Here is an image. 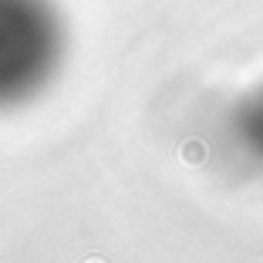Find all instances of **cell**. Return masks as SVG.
<instances>
[{
	"label": "cell",
	"instance_id": "1",
	"mask_svg": "<svg viewBox=\"0 0 263 263\" xmlns=\"http://www.w3.org/2000/svg\"><path fill=\"white\" fill-rule=\"evenodd\" d=\"M61 54L64 27L51 0H0V108L34 98Z\"/></svg>",
	"mask_w": 263,
	"mask_h": 263
},
{
	"label": "cell",
	"instance_id": "2",
	"mask_svg": "<svg viewBox=\"0 0 263 263\" xmlns=\"http://www.w3.org/2000/svg\"><path fill=\"white\" fill-rule=\"evenodd\" d=\"M236 128H240V142L263 159V88H256L236 111Z\"/></svg>",
	"mask_w": 263,
	"mask_h": 263
}]
</instances>
